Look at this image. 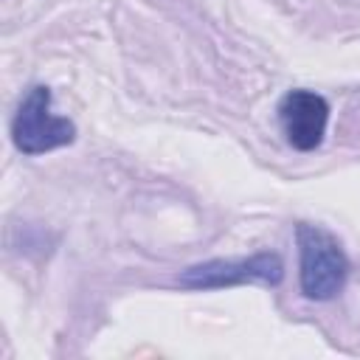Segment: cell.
I'll return each mask as SVG.
<instances>
[{"instance_id": "obj_4", "label": "cell", "mask_w": 360, "mask_h": 360, "mask_svg": "<svg viewBox=\"0 0 360 360\" xmlns=\"http://www.w3.org/2000/svg\"><path fill=\"white\" fill-rule=\"evenodd\" d=\"M278 121L287 143L298 152H312L321 146L329 124V101L312 90H290L278 101Z\"/></svg>"}, {"instance_id": "obj_1", "label": "cell", "mask_w": 360, "mask_h": 360, "mask_svg": "<svg viewBox=\"0 0 360 360\" xmlns=\"http://www.w3.org/2000/svg\"><path fill=\"white\" fill-rule=\"evenodd\" d=\"M298 242V284L309 301H332L346 287L349 259L340 242L309 222H298L295 228Z\"/></svg>"}, {"instance_id": "obj_3", "label": "cell", "mask_w": 360, "mask_h": 360, "mask_svg": "<svg viewBox=\"0 0 360 360\" xmlns=\"http://www.w3.org/2000/svg\"><path fill=\"white\" fill-rule=\"evenodd\" d=\"M284 278V262L278 253H253L248 259H211L186 267L177 281L188 290H217V287H233L245 281H264L278 284Z\"/></svg>"}, {"instance_id": "obj_2", "label": "cell", "mask_w": 360, "mask_h": 360, "mask_svg": "<svg viewBox=\"0 0 360 360\" xmlns=\"http://www.w3.org/2000/svg\"><path fill=\"white\" fill-rule=\"evenodd\" d=\"M11 141L22 155H45L76 141V124L51 112V90L37 84L28 90L11 121Z\"/></svg>"}]
</instances>
